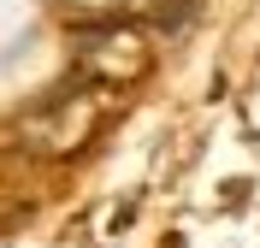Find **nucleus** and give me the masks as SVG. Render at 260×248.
<instances>
[{
  "label": "nucleus",
  "instance_id": "f03ea898",
  "mask_svg": "<svg viewBox=\"0 0 260 248\" xmlns=\"http://www.w3.org/2000/svg\"><path fill=\"white\" fill-rule=\"evenodd\" d=\"M189 0H160V18H154V24H160V30H183V24H189Z\"/></svg>",
  "mask_w": 260,
  "mask_h": 248
},
{
  "label": "nucleus",
  "instance_id": "f257e3e1",
  "mask_svg": "<svg viewBox=\"0 0 260 248\" xmlns=\"http://www.w3.org/2000/svg\"><path fill=\"white\" fill-rule=\"evenodd\" d=\"M89 130H95V95H83V89L42 107V113H30V124H24V136L42 154H77L89 142Z\"/></svg>",
  "mask_w": 260,
  "mask_h": 248
}]
</instances>
